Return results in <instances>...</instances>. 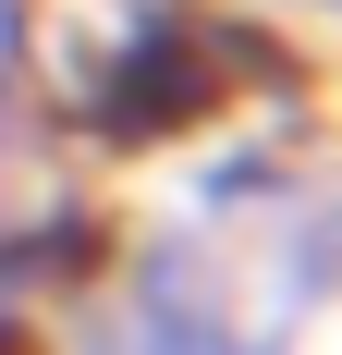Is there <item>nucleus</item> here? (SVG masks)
I'll list each match as a JSON object with an SVG mask.
<instances>
[{
    "instance_id": "1",
    "label": "nucleus",
    "mask_w": 342,
    "mask_h": 355,
    "mask_svg": "<svg viewBox=\"0 0 342 355\" xmlns=\"http://www.w3.org/2000/svg\"><path fill=\"white\" fill-rule=\"evenodd\" d=\"M98 98H110V135H183L220 98V62H208V37H135Z\"/></svg>"
}]
</instances>
